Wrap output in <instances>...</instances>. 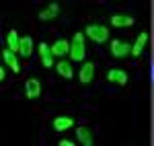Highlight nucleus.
Wrapping results in <instances>:
<instances>
[{
	"instance_id": "12",
	"label": "nucleus",
	"mask_w": 154,
	"mask_h": 146,
	"mask_svg": "<svg viewBox=\"0 0 154 146\" xmlns=\"http://www.w3.org/2000/svg\"><path fill=\"white\" fill-rule=\"evenodd\" d=\"M93 76H95V64L93 62H86L82 66V70H80V82H91L93 80Z\"/></svg>"
},
{
	"instance_id": "13",
	"label": "nucleus",
	"mask_w": 154,
	"mask_h": 146,
	"mask_svg": "<svg viewBox=\"0 0 154 146\" xmlns=\"http://www.w3.org/2000/svg\"><path fill=\"white\" fill-rule=\"evenodd\" d=\"M111 25L113 27H131L134 25V19L128 17V14H113L111 17Z\"/></svg>"
},
{
	"instance_id": "4",
	"label": "nucleus",
	"mask_w": 154,
	"mask_h": 146,
	"mask_svg": "<svg viewBox=\"0 0 154 146\" xmlns=\"http://www.w3.org/2000/svg\"><path fill=\"white\" fill-rule=\"evenodd\" d=\"M107 80L109 82H115V85H125L128 82V72L121 70V68H111L107 72Z\"/></svg>"
},
{
	"instance_id": "14",
	"label": "nucleus",
	"mask_w": 154,
	"mask_h": 146,
	"mask_svg": "<svg viewBox=\"0 0 154 146\" xmlns=\"http://www.w3.org/2000/svg\"><path fill=\"white\" fill-rule=\"evenodd\" d=\"M51 51H54V56H66V54H70V45L66 39H58L51 45Z\"/></svg>"
},
{
	"instance_id": "2",
	"label": "nucleus",
	"mask_w": 154,
	"mask_h": 146,
	"mask_svg": "<svg viewBox=\"0 0 154 146\" xmlns=\"http://www.w3.org/2000/svg\"><path fill=\"white\" fill-rule=\"evenodd\" d=\"M86 35L93 41H97V43H105L109 39V31H107L105 25H88L86 27Z\"/></svg>"
},
{
	"instance_id": "10",
	"label": "nucleus",
	"mask_w": 154,
	"mask_h": 146,
	"mask_svg": "<svg viewBox=\"0 0 154 146\" xmlns=\"http://www.w3.org/2000/svg\"><path fill=\"white\" fill-rule=\"evenodd\" d=\"M76 140H78L80 144H84V146H93V142H95L88 128H78V130H76Z\"/></svg>"
},
{
	"instance_id": "6",
	"label": "nucleus",
	"mask_w": 154,
	"mask_h": 146,
	"mask_svg": "<svg viewBox=\"0 0 154 146\" xmlns=\"http://www.w3.org/2000/svg\"><path fill=\"white\" fill-rule=\"evenodd\" d=\"M39 56H41V64L45 68H51L54 66V51H51V48H49L48 43H41L39 45Z\"/></svg>"
},
{
	"instance_id": "8",
	"label": "nucleus",
	"mask_w": 154,
	"mask_h": 146,
	"mask_svg": "<svg viewBox=\"0 0 154 146\" xmlns=\"http://www.w3.org/2000/svg\"><path fill=\"white\" fill-rule=\"evenodd\" d=\"M146 41H148V33H140L138 39H136V43L131 45V56H134V58H140V56H142Z\"/></svg>"
},
{
	"instance_id": "5",
	"label": "nucleus",
	"mask_w": 154,
	"mask_h": 146,
	"mask_svg": "<svg viewBox=\"0 0 154 146\" xmlns=\"http://www.w3.org/2000/svg\"><path fill=\"white\" fill-rule=\"evenodd\" d=\"M25 93H27L29 99H37L41 95V82H39L37 78H29V80L25 82Z\"/></svg>"
},
{
	"instance_id": "15",
	"label": "nucleus",
	"mask_w": 154,
	"mask_h": 146,
	"mask_svg": "<svg viewBox=\"0 0 154 146\" xmlns=\"http://www.w3.org/2000/svg\"><path fill=\"white\" fill-rule=\"evenodd\" d=\"M31 51H33V39H31L29 35L21 37V51H19V54H21L23 58H29Z\"/></svg>"
},
{
	"instance_id": "1",
	"label": "nucleus",
	"mask_w": 154,
	"mask_h": 146,
	"mask_svg": "<svg viewBox=\"0 0 154 146\" xmlns=\"http://www.w3.org/2000/svg\"><path fill=\"white\" fill-rule=\"evenodd\" d=\"M70 56H72L74 62L84 60V35L82 33H76V35H74L72 45H70Z\"/></svg>"
},
{
	"instance_id": "7",
	"label": "nucleus",
	"mask_w": 154,
	"mask_h": 146,
	"mask_svg": "<svg viewBox=\"0 0 154 146\" xmlns=\"http://www.w3.org/2000/svg\"><path fill=\"white\" fill-rule=\"evenodd\" d=\"M60 14V4H49L48 8H43V11H39V21H51V19H56Z\"/></svg>"
},
{
	"instance_id": "18",
	"label": "nucleus",
	"mask_w": 154,
	"mask_h": 146,
	"mask_svg": "<svg viewBox=\"0 0 154 146\" xmlns=\"http://www.w3.org/2000/svg\"><path fill=\"white\" fill-rule=\"evenodd\" d=\"M60 146H72V140L64 138V140H60Z\"/></svg>"
},
{
	"instance_id": "11",
	"label": "nucleus",
	"mask_w": 154,
	"mask_h": 146,
	"mask_svg": "<svg viewBox=\"0 0 154 146\" xmlns=\"http://www.w3.org/2000/svg\"><path fill=\"white\" fill-rule=\"evenodd\" d=\"M2 60L11 66V70H14V72H19V70H21V66H19V58L14 56V51H11V49H4V51H2Z\"/></svg>"
},
{
	"instance_id": "9",
	"label": "nucleus",
	"mask_w": 154,
	"mask_h": 146,
	"mask_svg": "<svg viewBox=\"0 0 154 146\" xmlns=\"http://www.w3.org/2000/svg\"><path fill=\"white\" fill-rule=\"evenodd\" d=\"M72 126H74V120L68 117V115H60V117L54 120V130H56V132H64V130H68Z\"/></svg>"
},
{
	"instance_id": "19",
	"label": "nucleus",
	"mask_w": 154,
	"mask_h": 146,
	"mask_svg": "<svg viewBox=\"0 0 154 146\" xmlns=\"http://www.w3.org/2000/svg\"><path fill=\"white\" fill-rule=\"evenodd\" d=\"M152 82H154V66H152Z\"/></svg>"
},
{
	"instance_id": "16",
	"label": "nucleus",
	"mask_w": 154,
	"mask_h": 146,
	"mask_svg": "<svg viewBox=\"0 0 154 146\" xmlns=\"http://www.w3.org/2000/svg\"><path fill=\"white\" fill-rule=\"evenodd\" d=\"M8 49L11 51H21V37L17 35V31L8 33Z\"/></svg>"
},
{
	"instance_id": "3",
	"label": "nucleus",
	"mask_w": 154,
	"mask_h": 146,
	"mask_svg": "<svg viewBox=\"0 0 154 146\" xmlns=\"http://www.w3.org/2000/svg\"><path fill=\"white\" fill-rule=\"evenodd\" d=\"M109 49H111V56L113 58H125L128 54H131V45L128 41H121V39H113Z\"/></svg>"
},
{
	"instance_id": "17",
	"label": "nucleus",
	"mask_w": 154,
	"mask_h": 146,
	"mask_svg": "<svg viewBox=\"0 0 154 146\" xmlns=\"http://www.w3.org/2000/svg\"><path fill=\"white\" fill-rule=\"evenodd\" d=\"M58 74L62 76V78H72V64L70 62H60L58 64Z\"/></svg>"
}]
</instances>
